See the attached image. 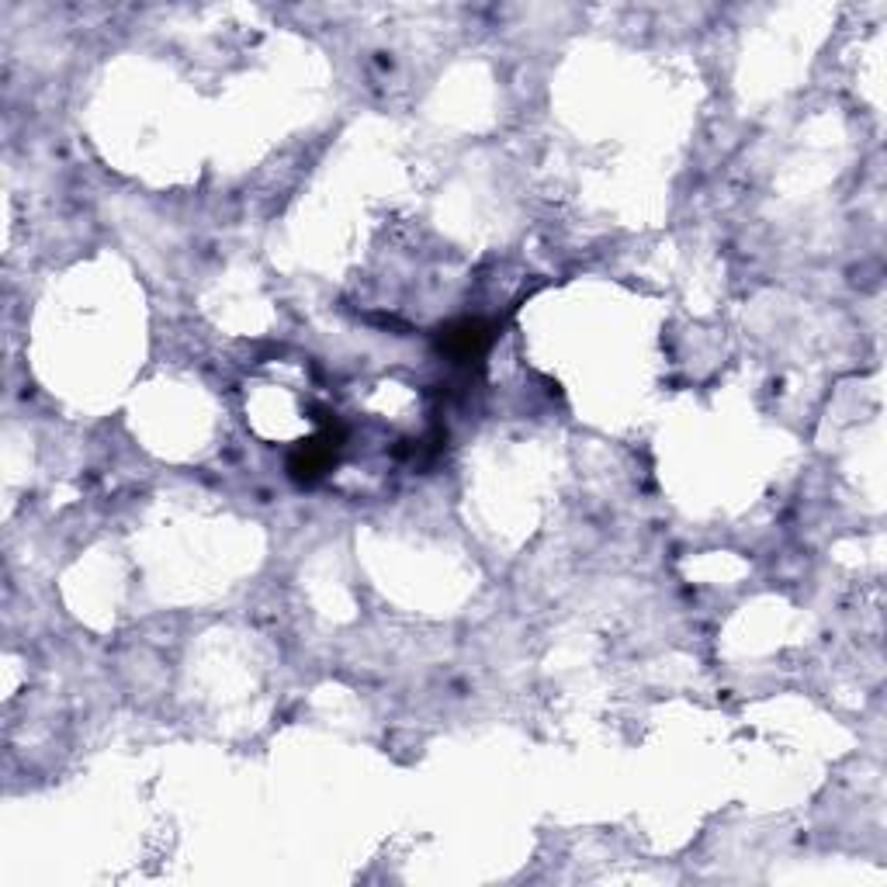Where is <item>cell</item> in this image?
<instances>
[{"mask_svg":"<svg viewBox=\"0 0 887 887\" xmlns=\"http://www.w3.org/2000/svg\"><path fill=\"white\" fill-rule=\"evenodd\" d=\"M336 448H340V440H336V437H319V440L302 444V448L295 451L291 461H288L291 479H299V482H316L319 475H327V468L336 461Z\"/></svg>","mask_w":887,"mask_h":887,"instance_id":"cell-1","label":"cell"},{"mask_svg":"<svg viewBox=\"0 0 887 887\" xmlns=\"http://www.w3.org/2000/svg\"><path fill=\"white\" fill-rule=\"evenodd\" d=\"M485 343H489V327L479 323V319H464V323H455V327L444 330L440 351H448L458 361H468V357H475Z\"/></svg>","mask_w":887,"mask_h":887,"instance_id":"cell-2","label":"cell"}]
</instances>
